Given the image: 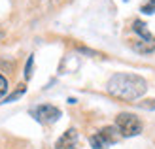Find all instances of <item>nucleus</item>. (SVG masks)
Returning a JSON list of instances; mask_svg holds the SVG:
<instances>
[{"label": "nucleus", "instance_id": "obj_12", "mask_svg": "<svg viewBox=\"0 0 155 149\" xmlns=\"http://www.w3.org/2000/svg\"><path fill=\"white\" fill-rule=\"evenodd\" d=\"M142 108H148V109H155V100H146Z\"/></svg>", "mask_w": 155, "mask_h": 149}, {"label": "nucleus", "instance_id": "obj_7", "mask_svg": "<svg viewBox=\"0 0 155 149\" xmlns=\"http://www.w3.org/2000/svg\"><path fill=\"white\" fill-rule=\"evenodd\" d=\"M133 28H134V32H136V34H140V38H142V40H150V42H155V40H153V36L150 34V30L146 28V25H144L142 21H138V19H136V21L133 23Z\"/></svg>", "mask_w": 155, "mask_h": 149}, {"label": "nucleus", "instance_id": "obj_2", "mask_svg": "<svg viewBox=\"0 0 155 149\" xmlns=\"http://www.w3.org/2000/svg\"><path fill=\"white\" fill-rule=\"evenodd\" d=\"M115 128L125 138L138 136L142 132V121L138 119L134 113H119L115 117Z\"/></svg>", "mask_w": 155, "mask_h": 149}, {"label": "nucleus", "instance_id": "obj_6", "mask_svg": "<svg viewBox=\"0 0 155 149\" xmlns=\"http://www.w3.org/2000/svg\"><path fill=\"white\" fill-rule=\"evenodd\" d=\"M130 47H133L136 53L140 55H148V53H153L155 51V42H150V40H130Z\"/></svg>", "mask_w": 155, "mask_h": 149}, {"label": "nucleus", "instance_id": "obj_8", "mask_svg": "<svg viewBox=\"0 0 155 149\" xmlns=\"http://www.w3.org/2000/svg\"><path fill=\"white\" fill-rule=\"evenodd\" d=\"M25 92H27V87H25V85H19V87L15 89L10 96H6V102H13V100H17V98H21L23 95H25Z\"/></svg>", "mask_w": 155, "mask_h": 149}, {"label": "nucleus", "instance_id": "obj_5", "mask_svg": "<svg viewBox=\"0 0 155 149\" xmlns=\"http://www.w3.org/2000/svg\"><path fill=\"white\" fill-rule=\"evenodd\" d=\"M76 147H78V132L74 128H68L55 144V149H76Z\"/></svg>", "mask_w": 155, "mask_h": 149}, {"label": "nucleus", "instance_id": "obj_10", "mask_svg": "<svg viewBox=\"0 0 155 149\" xmlns=\"http://www.w3.org/2000/svg\"><path fill=\"white\" fill-rule=\"evenodd\" d=\"M32 62H34V57L30 55L28 60H27V66H25V79H28V77L32 76Z\"/></svg>", "mask_w": 155, "mask_h": 149}, {"label": "nucleus", "instance_id": "obj_3", "mask_svg": "<svg viewBox=\"0 0 155 149\" xmlns=\"http://www.w3.org/2000/svg\"><path fill=\"white\" fill-rule=\"evenodd\" d=\"M115 132H119L115 127H104L100 132H97V134H93L89 138L91 147L93 149H108L115 140H117V134H115Z\"/></svg>", "mask_w": 155, "mask_h": 149}, {"label": "nucleus", "instance_id": "obj_9", "mask_svg": "<svg viewBox=\"0 0 155 149\" xmlns=\"http://www.w3.org/2000/svg\"><path fill=\"white\" fill-rule=\"evenodd\" d=\"M144 13H155V0H146V4L142 6Z\"/></svg>", "mask_w": 155, "mask_h": 149}, {"label": "nucleus", "instance_id": "obj_4", "mask_svg": "<svg viewBox=\"0 0 155 149\" xmlns=\"http://www.w3.org/2000/svg\"><path fill=\"white\" fill-rule=\"evenodd\" d=\"M32 115H34V119L40 121V123H55L61 117V109L51 106V104H42V106L32 109Z\"/></svg>", "mask_w": 155, "mask_h": 149}, {"label": "nucleus", "instance_id": "obj_11", "mask_svg": "<svg viewBox=\"0 0 155 149\" xmlns=\"http://www.w3.org/2000/svg\"><path fill=\"white\" fill-rule=\"evenodd\" d=\"M6 91H8V81H6V77L0 74V96H4Z\"/></svg>", "mask_w": 155, "mask_h": 149}, {"label": "nucleus", "instance_id": "obj_1", "mask_svg": "<svg viewBox=\"0 0 155 149\" xmlns=\"http://www.w3.org/2000/svg\"><path fill=\"white\" fill-rule=\"evenodd\" d=\"M146 91H148V83L136 74H115L108 81V92L119 100H138L146 95Z\"/></svg>", "mask_w": 155, "mask_h": 149}]
</instances>
